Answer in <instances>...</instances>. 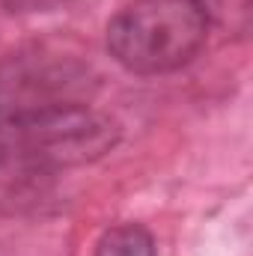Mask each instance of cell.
Returning <instances> with one entry per match:
<instances>
[{"mask_svg":"<svg viewBox=\"0 0 253 256\" xmlns=\"http://www.w3.org/2000/svg\"><path fill=\"white\" fill-rule=\"evenodd\" d=\"M86 66L45 51L0 63V149L27 164H78L114 143V126L92 108Z\"/></svg>","mask_w":253,"mask_h":256,"instance_id":"obj_1","label":"cell"},{"mask_svg":"<svg viewBox=\"0 0 253 256\" xmlns=\"http://www.w3.org/2000/svg\"><path fill=\"white\" fill-rule=\"evenodd\" d=\"M208 36V15L196 0H134L110 21L108 48L137 74H161L190 63Z\"/></svg>","mask_w":253,"mask_h":256,"instance_id":"obj_2","label":"cell"},{"mask_svg":"<svg viewBox=\"0 0 253 256\" xmlns=\"http://www.w3.org/2000/svg\"><path fill=\"white\" fill-rule=\"evenodd\" d=\"M96 256H155V248H152V238L146 230L126 224V226L110 230L98 242Z\"/></svg>","mask_w":253,"mask_h":256,"instance_id":"obj_3","label":"cell"}]
</instances>
